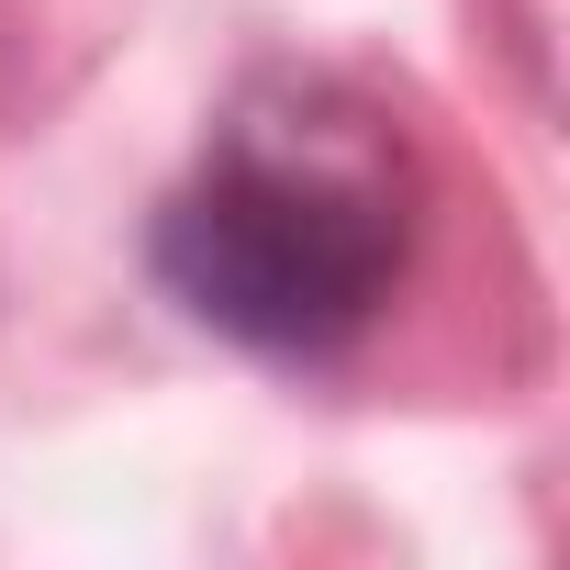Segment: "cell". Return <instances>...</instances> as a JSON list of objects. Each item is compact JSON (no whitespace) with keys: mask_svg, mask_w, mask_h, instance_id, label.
Instances as JSON below:
<instances>
[{"mask_svg":"<svg viewBox=\"0 0 570 570\" xmlns=\"http://www.w3.org/2000/svg\"><path fill=\"white\" fill-rule=\"evenodd\" d=\"M157 279L179 314L257 358H336L403 279V213L370 168L314 146H224L157 213Z\"/></svg>","mask_w":570,"mask_h":570,"instance_id":"1","label":"cell"}]
</instances>
